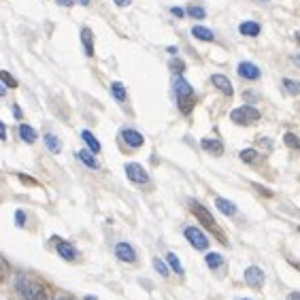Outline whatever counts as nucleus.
<instances>
[{"label": "nucleus", "instance_id": "nucleus-40", "mask_svg": "<svg viewBox=\"0 0 300 300\" xmlns=\"http://www.w3.org/2000/svg\"><path fill=\"white\" fill-rule=\"evenodd\" d=\"M13 113H15V117H21V115H23V113H21V109L17 107V104H15V107H13Z\"/></svg>", "mask_w": 300, "mask_h": 300}, {"label": "nucleus", "instance_id": "nucleus-38", "mask_svg": "<svg viewBox=\"0 0 300 300\" xmlns=\"http://www.w3.org/2000/svg\"><path fill=\"white\" fill-rule=\"evenodd\" d=\"M113 2L117 4V7H128V4H130L132 0H113Z\"/></svg>", "mask_w": 300, "mask_h": 300}, {"label": "nucleus", "instance_id": "nucleus-44", "mask_svg": "<svg viewBox=\"0 0 300 300\" xmlns=\"http://www.w3.org/2000/svg\"><path fill=\"white\" fill-rule=\"evenodd\" d=\"M85 300H98V298H96V296H87Z\"/></svg>", "mask_w": 300, "mask_h": 300}, {"label": "nucleus", "instance_id": "nucleus-11", "mask_svg": "<svg viewBox=\"0 0 300 300\" xmlns=\"http://www.w3.org/2000/svg\"><path fill=\"white\" fill-rule=\"evenodd\" d=\"M211 83H213L220 92L226 94V96H232V94H234L232 83L228 81V77H223V75H213V77H211Z\"/></svg>", "mask_w": 300, "mask_h": 300}, {"label": "nucleus", "instance_id": "nucleus-18", "mask_svg": "<svg viewBox=\"0 0 300 300\" xmlns=\"http://www.w3.org/2000/svg\"><path fill=\"white\" fill-rule=\"evenodd\" d=\"M215 207L220 209L223 215H234V213H237V207H234L230 200H226L221 196H215Z\"/></svg>", "mask_w": 300, "mask_h": 300}, {"label": "nucleus", "instance_id": "nucleus-3", "mask_svg": "<svg viewBox=\"0 0 300 300\" xmlns=\"http://www.w3.org/2000/svg\"><path fill=\"white\" fill-rule=\"evenodd\" d=\"M230 120L234 123H239V126H249V123H256L258 120H260V111H258L256 107L245 104V107H239V109L232 111Z\"/></svg>", "mask_w": 300, "mask_h": 300}, {"label": "nucleus", "instance_id": "nucleus-39", "mask_svg": "<svg viewBox=\"0 0 300 300\" xmlns=\"http://www.w3.org/2000/svg\"><path fill=\"white\" fill-rule=\"evenodd\" d=\"M56 2H58V4H62V7H73V4H75L73 0H56Z\"/></svg>", "mask_w": 300, "mask_h": 300}, {"label": "nucleus", "instance_id": "nucleus-36", "mask_svg": "<svg viewBox=\"0 0 300 300\" xmlns=\"http://www.w3.org/2000/svg\"><path fill=\"white\" fill-rule=\"evenodd\" d=\"M0 140H7V128L2 121H0Z\"/></svg>", "mask_w": 300, "mask_h": 300}, {"label": "nucleus", "instance_id": "nucleus-29", "mask_svg": "<svg viewBox=\"0 0 300 300\" xmlns=\"http://www.w3.org/2000/svg\"><path fill=\"white\" fill-rule=\"evenodd\" d=\"M0 81L7 87H17V81L11 77V73H7V70H0Z\"/></svg>", "mask_w": 300, "mask_h": 300}, {"label": "nucleus", "instance_id": "nucleus-17", "mask_svg": "<svg viewBox=\"0 0 300 300\" xmlns=\"http://www.w3.org/2000/svg\"><path fill=\"white\" fill-rule=\"evenodd\" d=\"M192 37H196L198 40H204V43H211V40L215 39V34L209 30V28L204 26H194L192 28Z\"/></svg>", "mask_w": 300, "mask_h": 300}, {"label": "nucleus", "instance_id": "nucleus-12", "mask_svg": "<svg viewBox=\"0 0 300 300\" xmlns=\"http://www.w3.org/2000/svg\"><path fill=\"white\" fill-rule=\"evenodd\" d=\"M173 87H175V94H177V98H181V96H192V94H194L192 85L187 83L183 77H175Z\"/></svg>", "mask_w": 300, "mask_h": 300}, {"label": "nucleus", "instance_id": "nucleus-16", "mask_svg": "<svg viewBox=\"0 0 300 300\" xmlns=\"http://www.w3.org/2000/svg\"><path fill=\"white\" fill-rule=\"evenodd\" d=\"M239 32L243 34V37H258V34H260V23L258 21H243L239 26Z\"/></svg>", "mask_w": 300, "mask_h": 300}, {"label": "nucleus", "instance_id": "nucleus-27", "mask_svg": "<svg viewBox=\"0 0 300 300\" xmlns=\"http://www.w3.org/2000/svg\"><path fill=\"white\" fill-rule=\"evenodd\" d=\"M256 158H258V151L256 149H243V151H240V160L247 162V164L256 162Z\"/></svg>", "mask_w": 300, "mask_h": 300}, {"label": "nucleus", "instance_id": "nucleus-6", "mask_svg": "<svg viewBox=\"0 0 300 300\" xmlns=\"http://www.w3.org/2000/svg\"><path fill=\"white\" fill-rule=\"evenodd\" d=\"M245 281L249 283L251 287H262L264 283V273H262V268H258V266H249L245 270Z\"/></svg>", "mask_w": 300, "mask_h": 300}, {"label": "nucleus", "instance_id": "nucleus-2", "mask_svg": "<svg viewBox=\"0 0 300 300\" xmlns=\"http://www.w3.org/2000/svg\"><path fill=\"white\" fill-rule=\"evenodd\" d=\"M17 292H20L21 300H47V290L43 283L28 275H20L17 277Z\"/></svg>", "mask_w": 300, "mask_h": 300}, {"label": "nucleus", "instance_id": "nucleus-9", "mask_svg": "<svg viewBox=\"0 0 300 300\" xmlns=\"http://www.w3.org/2000/svg\"><path fill=\"white\" fill-rule=\"evenodd\" d=\"M121 139H123V143L126 145H130V147H140L145 143V139H143V134H139L137 130H130V128H126V130H121Z\"/></svg>", "mask_w": 300, "mask_h": 300}, {"label": "nucleus", "instance_id": "nucleus-30", "mask_svg": "<svg viewBox=\"0 0 300 300\" xmlns=\"http://www.w3.org/2000/svg\"><path fill=\"white\" fill-rule=\"evenodd\" d=\"M154 266H156V270L162 275V277H166L168 275V266H166V262H164L162 258H154Z\"/></svg>", "mask_w": 300, "mask_h": 300}, {"label": "nucleus", "instance_id": "nucleus-43", "mask_svg": "<svg viewBox=\"0 0 300 300\" xmlns=\"http://www.w3.org/2000/svg\"><path fill=\"white\" fill-rule=\"evenodd\" d=\"M73 2H81L83 7H87V4H90V0H73Z\"/></svg>", "mask_w": 300, "mask_h": 300}, {"label": "nucleus", "instance_id": "nucleus-32", "mask_svg": "<svg viewBox=\"0 0 300 300\" xmlns=\"http://www.w3.org/2000/svg\"><path fill=\"white\" fill-rule=\"evenodd\" d=\"M283 85L287 87V92H290V94H294V96H296V94H298V90H300V85L296 83V81H292V79H283Z\"/></svg>", "mask_w": 300, "mask_h": 300}, {"label": "nucleus", "instance_id": "nucleus-37", "mask_svg": "<svg viewBox=\"0 0 300 300\" xmlns=\"http://www.w3.org/2000/svg\"><path fill=\"white\" fill-rule=\"evenodd\" d=\"M170 13H173L175 17H183V9H179V7H173V9H170Z\"/></svg>", "mask_w": 300, "mask_h": 300}, {"label": "nucleus", "instance_id": "nucleus-26", "mask_svg": "<svg viewBox=\"0 0 300 300\" xmlns=\"http://www.w3.org/2000/svg\"><path fill=\"white\" fill-rule=\"evenodd\" d=\"M204 260H207V264H209L211 268H217V266H221V264H223V258L220 254H207V258H204Z\"/></svg>", "mask_w": 300, "mask_h": 300}, {"label": "nucleus", "instance_id": "nucleus-1", "mask_svg": "<svg viewBox=\"0 0 300 300\" xmlns=\"http://www.w3.org/2000/svg\"><path fill=\"white\" fill-rule=\"evenodd\" d=\"M190 209H192V213H194V217L202 223L207 230L213 234V237L220 240V243H228V239H226V234H223V230L220 226H217V221H215V217L209 213L207 211V207L204 204H200V202H196V200H190Z\"/></svg>", "mask_w": 300, "mask_h": 300}, {"label": "nucleus", "instance_id": "nucleus-7", "mask_svg": "<svg viewBox=\"0 0 300 300\" xmlns=\"http://www.w3.org/2000/svg\"><path fill=\"white\" fill-rule=\"evenodd\" d=\"M115 256L120 258L121 262H137V254L128 243H117L115 245Z\"/></svg>", "mask_w": 300, "mask_h": 300}, {"label": "nucleus", "instance_id": "nucleus-8", "mask_svg": "<svg viewBox=\"0 0 300 300\" xmlns=\"http://www.w3.org/2000/svg\"><path fill=\"white\" fill-rule=\"evenodd\" d=\"M239 75L243 79H260V68L256 66V64H251V62H240L239 64Z\"/></svg>", "mask_w": 300, "mask_h": 300}, {"label": "nucleus", "instance_id": "nucleus-34", "mask_svg": "<svg viewBox=\"0 0 300 300\" xmlns=\"http://www.w3.org/2000/svg\"><path fill=\"white\" fill-rule=\"evenodd\" d=\"M254 187H256V190L262 194V196H268V198L273 196V192H270V190H266V187H262V185H258V183H254Z\"/></svg>", "mask_w": 300, "mask_h": 300}, {"label": "nucleus", "instance_id": "nucleus-31", "mask_svg": "<svg viewBox=\"0 0 300 300\" xmlns=\"http://www.w3.org/2000/svg\"><path fill=\"white\" fill-rule=\"evenodd\" d=\"M283 140H285V145H287V147H292V149H298V147H300L298 137H296V134H292V132H287L285 137H283Z\"/></svg>", "mask_w": 300, "mask_h": 300}, {"label": "nucleus", "instance_id": "nucleus-45", "mask_svg": "<svg viewBox=\"0 0 300 300\" xmlns=\"http://www.w3.org/2000/svg\"><path fill=\"white\" fill-rule=\"evenodd\" d=\"M58 300H70V298H58Z\"/></svg>", "mask_w": 300, "mask_h": 300}, {"label": "nucleus", "instance_id": "nucleus-28", "mask_svg": "<svg viewBox=\"0 0 300 300\" xmlns=\"http://www.w3.org/2000/svg\"><path fill=\"white\" fill-rule=\"evenodd\" d=\"M170 70H173V73L179 77V75L185 70V64H183V60H179V58H175V60H170Z\"/></svg>", "mask_w": 300, "mask_h": 300}, {"label": "nucleus", "instance_id": "nucleus-35", "mask_svg": "<svg viewBox=\"0 0 300 300\" xmlns=\"http://www.w3.org/2000/svg\"><path fill=\"white\" fill-rule=\"evenodd\" d=\"M20 179H21L26 185H37V181H34L32 177H28V175H20Z\"/></svg>", "mask_w": 300, "mask_h": 300}, {"label": "nucleus", "instance_id": "nucleus-41", "mask_svg": "<svg viewBox=\"0 0 300 300\" xmlns=\"http://www.w3.org/2000/svg\"><path fill=\"white\" fill-rule=\"evenodd\" d=\"M298 298H300L298 292H292V294H290V300H298Z\"/></svg>", "mask_w": 300, "mask_h": 300}, {"label": "nucleus", "instance_id": "nucleus-19", "mask_svg": "<svg viewBox=\"0 0 300 300\" xmlns=\"http://www.w3.org/2000/svg\"><path fill=\"white\" fill-rule=\"evenodd\" d=\"M20 137H21V140L23 143H34L37 140V132H34V128L32 126H28V123H21L20 126Z\"/></svg>", "mask_w": 300, "mask_h": 300}, {"label": "nucleus", "instance_id": "nucleus-14", "mask_svg": "<svg viewBox=\"0 0 300 300\" xmlns=\"http://www.w3.org/2000/svg\"><path fill=\"white\" fill-rule=\"evenodd\" d=\"M58 254H60L64 260H68V262H73L75 258H77V251H75V247L68 243V240H60L58 243Z\"/></svg>", "mask_w": 300, "mask_h": 300}, {"label": "nucleus", "instance_id": "nucleus-21", "mask_svg": "<svg viewBox=\"0 0 300 300\" xmlns=\"http://www.w3.org/2000/svg\"><path fill=\"white\" fill-rule=\"evenodd\" d=\"M45 145L51 154H60V149H62V143L56 134H45Z\"/></svg>", "mask_w": 300, "mask_h": 300}, {"label": "nucleus", "instance_id": "nucleus-5", "mask_svg": "<svg viewBox=\"0 0 300 300\" xmlns=\"http://www.w3.org/2000/svg\"><path fill=\"white\" fill-rule=\"evenodd\" d=\"M185 239L190 240L192 247H196L198 251H202V249H207V247H209V239L204 237V232L198 230V228H194V226L185 228Z\"/></svg>", "mask_w": 300, "mask_h": 300}, {"label": "nucleus", "instance_id": "nucleus-20", "mask_svg": "<svg viewBox=\"0 0 300 300\" xmlns=\"http://www.w3.org/2000/svg\"><path fill=\"white\" fill-rule=\"evenodd\" d=\"M77 158H79V160H81V162H83V164H85V166H87V168H98V166H100V164H98V160H96V158H94V156L90 154V151H85V149H81V151H77Z\"/></svg>", "mask_w": 300, "mask_h": 300}, {"label": "nucleus", "instance_id": "nucleus-15", "mask_svg": "<svg viewBox=\"0 0 300 300\" xmlns=\"http://www.w3.org/2000/svg\"><path fill=\"white\" fill-rule=\"evenodd\" d=\"M177 104H179V111L183 115H190L192 109L196 107V94H192V96H181L177 98Z\"/></svg>", "mask_w": 300, "mask_h": 300}, {"label": "nucleus", "instance_id": "nucleus-42", "mask_svg": "<svg viewBox=\"0 0 300 300\" xmlns=\"http://www.w3.org/2000/svg\"><path fill=\"white\" fill-rule=\"evenodd\" d=\"M4 94H7V87H4L2 83H0V98H2V96H4Z\"/></svg>", "mask_w": 300, "mask_h": 300}, {"label": "nucleus", "instance_id": "nucleus-22", "mask_svg": "<svg viewBox=\"0 0 300 300\" xmlns=\"http://www.w3.org/2000/svg\"><path fill=\"white\" fill-rule=\"evenodd\" d=\"M81 139L85 140V143H87V147H90L92 151H96V154L100 151V143H98V139L94 137V134H92L90 130H83V132H81Z\"/></svg>", "mask_w": 300, "mask_h": 300}, {"label": "nucleus", "instance_id": "nucleus-10", "mask_svg": "<svg viewBox=\"0 0 300 300\" xmlns=\"http://www.w3.org/2000/svg\"><path fill=\"white\" fill-rule=\"evenodd\" d=\"M200 147L211 156H221L223 154V145H221V140H217V139H202L200 140Z\"/></svg>", "mask_w": 300, "mask_h": 300}, {"label": "nucleus", "instance_id": "nucleus-4", "mask_svg": "<svg viewBox=\"0 0 300 300\" xmlns=\"http://www.w3.org/2000/svg\"><path fill=\"white\" fill-rule=\"evenodd\" d=\"M126 175H128V179L134 181V183H139V185H145L147 181H149L147 170L140 166V164H137V162H128L126 164Z\"/></svg>", "mask_w": 300, "mask_h": 300}, {"label": "nucleus", "instance_id": "nucleus-24", "mask_svg": "<svg viewBox=\"0 0 300 300\" xmlns=\"http://www.w3.org/2000/svg\"><path fill=\"white\" fill-rule=\"evenodd\" d=\"M166 262H168L166 266H170V268H173L177 275L183 273V268H181V264H179V258L175 256V254H168V256H166Z\"/></svg>", "mask_w": 300, "mask_h": 300}, {"label": "nucleus", "instance_id": "nucleus-25", "mask_svg": "<svg viewBox=\"0 0 300 300\" xmlns=\"http://www.w3.org/2000/svg\"><path fill=\"white\" fill-rule=\"evenodd\" d=\"M187 13H190L194 20H204V9L202 7H198V4H190V7H187Z\"/></svg>", "mask_w": 300, "mask_h": 300}, {"label": "nucleus", "instance_id": "nucleus-13", "mask_svg": "<svg viewBox=\"0 0 300 300\" xmlns=\"http://www.w3.org/2000/svg\"><path fill=\"white\" fill-rule=\"evenodd\" d=\"M81 43H83L85 56L92 58L94 56V32L90 30V28H83V30H81Z\"/></svg>", "mask_w": 300, "mask_h": 300}, {"label": "nucleus", "instance_id": "nucleus-23", "mask_svg": "<svg viewBox=\"0 0 300 300\" xmlns=\"http://www.w3.org/2000/svg\"><path fill=\"white\" fill-rule=\"evenodd\" d=\"M111 94H113V98L120 100V102H123V100H126V87H123V83H120V81L111 83Z\"/></svg>", "mask_w": 300, "mask_h": 300}, {"label": "nucleus", "instance_id": "nucleus-33", "mask_svg": "<svg viewBox=\"0 0 300 300\" xmlns=\"http://www.w3.org/2000/svg\"><path fill=\"white\" fill-rule=\"evenodd\" d=\"M15 221H17V226H23V223H26V215H23V211H17L15 213Z\"/></svg>", "mask_w": 300, "mask_h": 300}]
</instances>
